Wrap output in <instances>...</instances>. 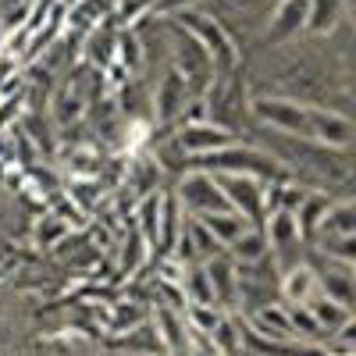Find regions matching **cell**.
I'll return each mask as SVG.
<instances>
[{
    "label": "cell",
    "instance_id": "obj_1",
    "mask_svg": "<svg viewBox=\"0 0 356 356\" xmlns=\"http://www.w3.org/2000/svg\"><path fill=\"white\" fill-rule=\"evenodd\" d=\"M189 168L207 171V175H250V178H260V182H282V178L292 175L271 150L243 143V139H235L232 146H225V150H214L207 157L189 161Z\"/></svg>",
    "mask_w": 356,
    "mask_h": 356
},
{
    "label": "cell",
    "instance_id": "obj_2",
    "mask_svg": "<svg viewBox=\"0 0 356 356\" xmlns=\"http://www.w3.org/2000/svg\"><path fill=\"white\" fill-rule=\"evenodd\" d=\"M246 114L253 122H260L267 132H278V136H300L307 139V118H310V104L296 100V97H253L246 104Z\"/></svg>",
    "mask_w": 356,
    "mask_h": 356
},
{
    "label": "cell",
    "instance_id": "obj_3",
    "mask_svg": "<svg viewBox=\"0 0 356 356\" xmlns=\"http://www.w3.org/2000/svg\"><path fill=\"white\" fill-rule=\"evenodd\" d=\"M175 203L186 211V218H207V214H221L228 211V200L218 186L214 175L186 168L178 175V189H175Z\"/></svg>",
    "mask_w": 356,
    "mask_h": 356
},
{
    "label": "cell",
    "instance_id": "obj_4",
    "mask_svg": "<svg viewBox=\"0 0 356 356\" xmlns=\"http://www.w3.org/2000/svg\"><path fill=\"white\" fill-rule=\"evenodd\" d=\"M214 178H218V186L228 200V211H235L253 228H260L264 214H267V182L250 178V175H214Z\"/></svg>",
    "mask_w": 356,
    "mask_h": 356
},
{
    "label": "cell",
    "instance_id": "obj_5",
    "mask_svg": "<svg viewBox=\"0 0 356 356\" xmlns=\"http://www.w3.org/2000/svg\"><path fill=\"white\" fill-rule=\"evenodd\" d=\"M235 139L239 136H235L232 129L214 125V122H182V125H175V136H171V143L186 154V161H196V157H207L214 150H225V146H232Z\"/></svg>",
    "mask_w": 356,
    "mask_h": 356
},
{
    "label": "cell",
    "instance_id": "obj_6",
    "mask_svg": "<svg viewBox=\"0 0 356 356\" xmlns=\"http://www.w3.org/2000/svg\"><path fill=\"white\" fill-rule=\"evenodd\" d=\"M150 100H154V104H150V107H154V118H157V122H161L164 129H171V125L182 122L186 107H189L196 97H193V89L186 86V79H182V75H178V72L168 65Z\"/></svg>",
    "mask_w": 356,
    "mask_h": 356
},
{
    "label": "cell",
    "instance_id": "obj_7",
    "mask_svg": "<svg viewBox=\"0 0 356 356\" xmlns=\"http://www.w3.org/2000/svg\"><path fill=\"white\" fill-rule=\"evenodd\" d=\"M307 139L328 146V150H349V143H353V122H349V114H342L335 107H324V104H310Z\"/></svg>",
    "mask_w": 356,
    "mask_h": 356
},
{
    "label": "cell",
    "instance_id": "obj_8",
    "mask_svg": "<svg viewBox=\"0 0 356 356\" xmlns=\"http://www.w3.org/2000/svg\"><path fill=\"white\" fill-rule=\"evenodd\" d=\"M303 25H307V0H278L260 29V40L267 47L289 43L292 36L303 33Z\"/></svg>",
    "mask_w": 356,
    "mask_h": 356
},
{
    "label": "cell",
    "instance_id": "obj_9",
    "mask_svg": "<svg viewBox=\"0 0 356 356\" xmlns=\"http://www.w3.org/2000/svg\"><path fill=\"white\" fill-rule=\"evenodd\" d=\"M317 296V278H314V271H310V264L303 260V264H296V267H289V271H282V278H278V300L282 303H310Z\"/></svg>",
    "mask_w": 356,
    "mask_h": 356
},
{
    "label": "cell",
    "instance_id": "obj_10",
    "mask_svg": "<svg viewBox=\"0 0 356 356\" xmlns=\"http://www.w3.org/2000/svg\"><path fill=\"white\" fill-rule=\"evenodd\" d=\"M346 0H307V25L303 33L310 36H332L346 22Z\"/></svg>",
    "mask_w": 356,
    "mask_h": 356
},
{
    "label": "cell",
    "instance_id": "obj_11",
    "mask_svg": "<svg viewBox=\"0 0 356 356\" xmlns=\"http://www.w3.org/2000/svg\"><path fill=\"white\" fill-rule=\"evenodd\" d=\"M342 235H356V207H353V200H335L328 207V214L321 218L317 232L310 235V243L314 239H342Z\"/></svg>",
    "mask_w": 356,
    "mask_h": 356
},
{
    "label": "cell",
    "instance_id": "obj_12",
    "mask_svg": "<svg viewBox=\"0 0 356 356\" xmlns=\"http://www.w3.org/2000/svg\"><path fill=\"white\" fill-rule=\"evenodd\" d=\"M310 314H314V321H317V328L324 332V342H328L339 328H342V324H349L353 321V310L349 307H342V303H335V300H328V296H314V300L310 303H303Z\"/></svg>",
    "mask_w": 356,
    "mask_h": 356
},
{
    "label": "cell",
    "instance_id": "obj_13",
    "mask_svg": "<svg viewBox=\"0 0 356 356\" xmlns=\"http://www.w3.org/2000/svg\"><path fill=\"white\" fill-rule=\"evenodd\" d=\"M335 203V196L328 193H321V189H307L303 203L296 207V225H300V235H303V243H310V235L317 232L321 218L328 214V207Z\"/></svg>",
    "mask_w": 356,
    "mask_h": 356
},
{
    "label": "cell",
    "instance_id": "obj_14",
    "mask_svg": "<svg viewBox=\"0 0 356 356\" xmlns=\"http://www.w3.org/2000/svg\"><path fill=\"white\" fill-rule=\"evenodd\" d=\"M196 221H203V228L214 235V239L221 243V250H228L239 235L246 232V228H253L246 218H239L235 211H221V214H207V218H196Z\"/></svg>",
    "mask_w": 356,
    "mask_h": 356
},
{
    "label": "cell",
    "instance_id": "obj_15",
    "mask_svg": "<svg viewBox=\"0 0 356 356\" xmlns=\"http://www.w3.org/2000/svg\"><path fill=\"white\" fill-rule=\"evenodd\" d=\"M225 253L232 257V264H253V260L267 257L271 250H267V239H264V232H260V228H246V232H243Z\"/></svg>",
    "mask_w": 356,
    "mask_h": 356
},
{
    "label": "cell",
    "instance_id": "obj_16",
    "mask_svg": "<svg viewBox=\"0 0 356 356\" xmlns=\"http://www.w3.org/2000/svg\"><path fill=\"white\" fill-rule=\"evenodd\" d=\"M65 235H68V225H65V221H54V218H47V225L36 228V239H40L43 246H54V239L65 243Z\"/></svg>",
    "mask_w": 356,
    "mask_h": 356
}]
</instances>
